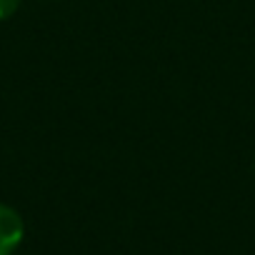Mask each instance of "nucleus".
Segmentation results:
<instances>
[{
    "mask_svg": "<svg viewBox=\"0 0 255 255\" xmlns=\"http://www.w3.org/2000/svg\"><path fill=\"white\" fill-rule=\"evenodd\" d=\"M23 233H25L23 218L13 208L0 203V255H13V250L23 240Z\"/></svg>",
    "mask_w": 255,
    "mask_h": 255,
    "instance_id": "nucleus-1",
    "label": "nucleus"
},
{
    "mask_svg": "<svg viewBox=\"0 0 255 255\" xmlns=\"http://www.w3.org/2000/svg\"><path fill=\"white\" fill-rule=\"evenodd\" d=\"M18 5H20V0H0V20L10 18L18 10Z\"/></svg>",
    "mask_w": 255,
    "mask_h": 255,
    "instance_id": "nucleus-2",
    "label": "nucleus"
}]
</instances>
